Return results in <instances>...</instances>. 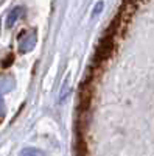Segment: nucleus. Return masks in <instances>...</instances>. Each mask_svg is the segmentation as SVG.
I'll use <instances>...</instances> for the list:
<instances>
[{"label": "nucleus", "mask_w": 154, "mask_h": 156, "mask_svg": "<svg viewBox=\"0 0 154 156\" xmlns=\"http://www.w3.org/2000/svg\"><path fill=\"white\" fill-rule=\"evenodd\" d=\"M20 156H45V153L37 148H25V150H22Z\"/></svg>", "instance_id": "nucleus-3"}, {"label": "nucleus", "mask_w": 154, "mask_h": 156, "mask_svg": "<svg viewBox=\"0 0 154 156\" xmlns=\"http://www.w3.org/2000/svg\"><path fill=\"white\" fill-rule=\"evenodd\" d=\"M100 8H103V3H101V2H98V3H97V6H95V11H94V16L100 12Z\"/></svg>", "instance_id": "nucleus-5"}, {"label": "nucleus", "mask_w": 154, "mask_h": 156, "mask_svg": "<svg viewBox=\"0 0 154 156\" xmlns=\"http://www.w3.org/2000/svg\"><path fill=\"white\" fill-rule=\"evenodd\" d=\"M22 8L20 6H16L14 9H11V12L8 14V17H6V27L8 28H11V27H14V23L17 22V19L20 17V14H22Z\"/></svg>", "instance_id": "nucleus-2"}, {"label": "nucleus", "mask_w": 154, "mask_h": 156, "mask_svg": "<svg viewBox=\"0 0 154 156\" xmlns=\"http://www.w3.org/2000/svg\"><path fill=\"white\" fill-rule=\"evenodd\" d=\"M3 117H5V103L2 95H0V120H3Z\"/></svg>", "instance_id": "nucleus-4"}, {"label": "nucleus", "mask_w": 154, "mask_h": 156, "mask_svg": "<svg viewBox=\"0 0 154 156\" xmlns=\"http://www.w3.org/2000/svg\"><path fill=\"white\" fill-rule=\"evenodd\" d=\"M23 36H20L19 39V51L20 53H28L36 47V31H28V33H22Z\"/></svg>", "instance_id": "nucleus-1"}]
</instances>
